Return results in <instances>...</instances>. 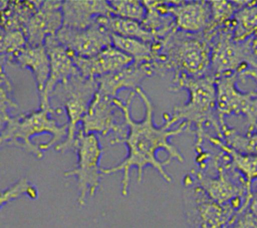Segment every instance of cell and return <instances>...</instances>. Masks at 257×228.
<instances>
[{"label":"cell","instance_id":"obj_1","mask_svg":"<svg viewBox=\"0 0 257 228\" xmlns=\"http://www.w3.org/2000/svg\"><path fill=\"white\" fill-rule=\"evenodd\" d=\"M113 102L122 112L127 131L123 137L112 139L110 144H124L127 148V155L119 164L110 168H102V174L122 172L120 192L123 197L130 193L131 170L134 168L138 171L139 184L143 180L144 169L148 166L156 169L166 182L171 183L172 177L165 167L174 159L183 163L185 158L170 142V139L184 133L193 135V129L186 123L179 124L176 129H171L166 122L162 127H157L154 123L153 102L141 87L132 90L125 101L115 97Z\"/></svg>","mask_w":257,"mask_h":228},{"label":"cell","instance_id":"obj_2","mask_svg":"<svg viewBox=\"0 0 257 228\" xmlns=\"http://www.w3.org/2000/svg\"><path fill=\"white\" fill-rule=\"evenodd\" d=\"M154 74L162 77L169 72L173 78L185 75L199 78L210 73L211 45L203 34H189L178 29L152 43Z\"/></svg>","mask_w":257,"mask_h":228},{"label":"cell","instance_id":"obj_3","mask_svg":"<svg viewBox=\"0 0 257 228\" xmlns=\"http://www.w3.org/2000/svg\"><path fill=\"white\" fill-rule=\"evenodd\" d=\"M180 89L188 90V101L175 106L172 113H164V122L171 127L177 123H186L191 128L194 126L193 131L196 137L194 148L198 152L202 150L206 127H212L217 138L222 139V127L217 112L216 77L208 74L199 78L185 75L173 78L170 90L178 91Z\"/></svg>","mask_w":257,"mask_h":228},{"label":"cell","instance_id":"obj_4","mask_svg":"<svg viewBox=\"0 0 257 228\" xmlns=\"http://www.w3.org/2000/svg\"><path fill=\"white\" fill-rule=\"evenodd\" d=\"M61 113L60 107L49 105L16 117L9 116L1 124L0 145L15 147L42 159L43 151L62 143L67 136V124L60 125L53 118Z\"/></svg>","mask_w":257,"mask_h":228},{"label":"cell","instance_id":"obj_5","mask_svg":"<svg viewBox=\"0 0 257 228\" xmlns=\"http://www.w3.org/2000/svg\"><path fill=\"white\" fill-rule=\"evenodd\" d=\"M98 90L96 78H89L80 73L72 76L66 83L56 87L52 95H56L63 104L67 116V136L62 143L54 147L55 151L65 153L73 150L78 124L87 113L89 106Z\"/></svg>","mask_w":257,"mask_h":228},{"label":"cell","instance_id":"obj_6","mask_svg":"<svg viewBox=\"0 0 257 228\" xmlns=\"http://www.w3.org/2000/svg\"><path fill=\"white\" fill-rule=\"evenodd\" d=\"M76 154V167L64 172V177H75L77 184V203L82 207L86 203L87 197H92L102 178V171L99 166L103 149L100 146L96 134H84L79 128L73 150Z\"/></svg>","mask_w":257,"mask_h":228},{"label":"cell","instance_id":"obj_7","mask_svg":"<svg viewBox=\"0 0 257 228\" xmlns=\"http://www.w3.org/2000/svg\"><path fill=\"white\" fill-rule=\"evenodd\" d=\"M183 201L190 228H228L238 213L232 206L213 201L189 173L183 178Z\"/></svg>","mask_w":257,"mask_h":228},{"label":"cell","instance_id":"obj_8","mask_svg":"<svg viewBox=\"0 0 257 228\" xmlns=\"http://www.w3.org/2000/svg\"><path fill=\"white\" fill-rule=\"evenodd\" d=\"M238 76L228 75L216 78L217 112L221 127L225 117L243 116L248 124V133L257 132V91H241L236 82Z\"/></svg>","mask_w":257,"mask_h":228},{"label":"cell","instance_id":"obj_9","mask_svg":"<svg viewBox=\"0 0 257 228\" xmlns=\"http://www.w3.org/2000/svg\"><path fill=\"white\" fill-rule=\"evenodd\" d=\"M56 38L70 52L79 57H92L112 46L111 32L96 21L84 29L62 26Z\"/></svg>","mask_w":257,"mask_h":228},{"label":"cell","instance_id":"obj_10","mask_svg":"<svg viewBox=\"0 0 257 228\" xmlns=\"http://www.w3.org/2000/svg\"><path fill=\"white\" fill-rule=\"evenodd\" d=\"M44 45L50 59V73L43 92L38 94L39 106L51 105L50 97L56 87L66 83L72 76L79 74L73 53L57 40L56 35L47 37Z\"/></svg>","mask_w":257,"mask_h":228},{"label":"cell","instance_id":"obj_11","mask_svg":"<svg viewBox=\"0 0 257 228\" xmlns=\"http://www.w3.org/2000/svg\"><path fill=\"white\" fill-rule=\"evenodd\" d=\"M161 8L175 19L178 30L189 34L204 33L211 21L210 2L194 1H160Z\"/></svg>","mask_w":257,"mask_h":228},{"label":"cell","instance_id":"obj_12","mask_svg":"<svg viewBox=\"0 0 257 228\" xmlns=\"http://www.w3.org/2000/svg\"><path fill=\"white\" fill-rule=\"evenodd\" d=\"M114 98L100 95L96 92L87 113L81 122V130L84 134H100L107 136L110 133L121 138L125 135L127 128L124 122L117 121V109L113 102Z\"/></svg>","mask_w":257,"mask_h":228},{"label":"cell","instance_id":"obj_13","mask_svg":"<svg viewBox=\"0 0 257 228\" xmlns=\"http://www.w3.org/2000/svg\"><path fill=\"white\" fill-rule=\"evenodd\" d=\"M62 25V1H42L24 31L28 44H44L46 38L49 36H55L61 29Z\"/></svg>","mask_w":257,"mask_h":228},{"label":"cell","instance_id":"obj_14","mask_svg":"<svg viewBox=\"0 0 257 228\" xmlns=\"http://www.w3.org/2000/svg\"><path fill=\"white\" fill-rule=\"evenodd\" d=\"M62 15L63 27L84 29L98 17L112 15V9L106 0H64Z\"/></svg>","mask_w":257,"mask_h":228},{"label":"cell","instance_id":"obj_15","mask_svg":"<svg viewBox=\"0 0 257 228\" xmlns=\"http://www.w3.org/2000/svg\"><path fill=\"white\" fill-rule=\"evenodd\" d=\"M153 74L154 72L150 63L137 64L133 62L132 64L115 72L97 77V93L100 95L115 98L117 97L116 95L119 90H136L138 87H141L140 84L146 77Z\"/></svg>","mask_w":257,"mask_h":228},{"label":"cell","instance_id":"obj_16","mask_svg":"<svg viewBox=\"0 0 257 228\" xmlns=\"http://www.w3.org/2000/svg\"><path fill=\"white\" fill-rule=\"evenodd\" d=\"M73 59L79 73L89 78H97L115 72L134 62L131 56L113 46L92 57H79L73 54Z\"/></svg>","mask_w":257,"mask_h":228},{"label":"cell","instance_id":"obj_17","mask_svg":"<svg viewBox=\"0 0 257 228\" xmlns=\"http://www.w3.org/2000/svg\"><path fill=\"white\" fill-rule=\"evenodd\" d=\"M7 64H14L21 68L30 69L36 82L38 94L43 92L50 73V59L44 44H27L14 54Z\"/></svg>","mask_w":257,"mask_h":228},{"label":"cell","instance_id":"obj_18","mask_svg":"<svg viewBox=\"0 0 257 228\" xmlns=\"http://www.w3.org/2000/svg\"><path fill=\"white\" fill-rule=\"evenodd\" d=\"M42 1H0L1 31H25V28Z\"/></svg>","mask_w":257,"mask_h":228},{"label":"cell","instance_id":"obj_19","mask_svg":"<svg viewBox=\"0 0 257 228\" xmlns=\"http://www.w3.org/2000/svg\"><path fill=\"white\" fill-rule=\"evenodd\" d=\"M205 139H207L215 147H218L228 156L229 166L244 178L247 188L251 190L252 182L257 180V156L239 153L228 147L221 139L217 137L208 136L206 134Z\"/></svg>","mask_w":257,"mask_h":228},{"label":"cell","instance_id":"obj_20","mask_svg":"<svg viewBox=\"0 0 257 228\" xmlns=\"http://www.w3.org/2000/svg\"><path fill=\"white\" fill-rule=\"evenodd\" d=\"M226 25L234 40L243 42L253 39L257 34V0L246 1Z\"/></svg>","mask_w":257,"mask_h":228},{"label":"cell","instance_id":"obj_21","mask_svg":"<svg viewBox=\"0 0 257 228\" xmlns=\"http://www.w3.org/2000/svg\"><path fill=\"white\" fill-rule=\"evenodd\" d=\"M143 3L147 9V14L142 25L155 36L156 40L166 37L177 29L174 17L161 8L160 1L145 0Z\"/></svg>","mask_w":257,"mask_h":228},{"label":"cell","instance_id":"obj_22","mask_svg":"<svg viewBox=\"0 0 257 228\" xmlns=\"http://www.w3.org/2000/svg\"><path fill=\"white\" fill-rule=\"evenodd\" d=\"M96 22L105 27L111 33L119 36L136 38L148 43H153L156 40L155 36L148 30H146L143 27L142 23L138 21L109 15L98 17L96 19Z\"/></svg>","mask_w":257,"mask_h":228},{"label":"cell","instance_id":"obj_23","mask_svg":"<svg viewBox=\"0 0 257 228\" xmlns=\"http://www.w3.org/2000/svg\"><path fill=\"white\" fill-rule=\"evenodd\" d=\"M112 46L131 56L135 63L146 64L153 59L152 43H148L136 38L123 37L111 33Z\"/></svg>","mask_w":257,"mask_h":228},{"label":"cell","instance_id":"obj_24","mask_svg":"<svg viewBox=\"0 0 257 228\" xmlns=\"http://www.w3.org/2000/svg\"><path fill=\"white\" fill-rule=\"evenodd\" d=\"M211 7V21L208 29L203 34H209L224 26L230 21L235 13L246 3V1L213 0L209 1Z\"/></svg>","mask_w":257,"mask_h":228},{"label":"cell","instance_id":"obj_25","mask_svg":"<svg viewBox=\"0 0 257 228\" xmlns=\"http://www.w3.org/2000/svg\"><path fill=\"white\" fill-rule=\"evenodd\" d=\"M221 140L228 147L239 153L257 156V132L242 135L235 129L229 128L227 125H225L222 128Z\"/></svg>","mask_w":257,"mask_h":228},{"label":"cell","instance_id":"obj_26","mask_svg":"<svg viewBox=\"0 0 257 228\" xmlns=\"http://www.w3.org/2000/svg\"><path fill=\"white\" fill-rule=\"evenodd\" d=\"M28 44L26 35L23 31H1L0 36V58L1 67L11 59V57Z\"/></svg>","mask_w":257,"mask_h":228},{"label":"cell","instance_id":"obj_27","mask_svg":"<svg viewBox=\"0 0 257 228\" xmlns=\"http://www.w3.org/2000/svg\"><path fill=\"white\" fill-rule=\"evenodd\" d=\"M112 9V15L124 19L141 22L145 19L147 9L143 1L139 0H110L108 1Z\"/></svg>","mask_w":257,"mask_h":228},{"label":"cell","instance_id":"obj_28","mask_svg":"<svg viewBox=\"0 0 257 228\" xmlns=\"http://www.w3.org/2000/svg\"><path fill=\"white\" fill-rule=\"evenodd\" d=\"M24 195L32 200H35L38 197L37 189L27 180V178L20 179L18 182L2 191L0 198V208L2 209L6 204L19 199Z\"/></svg>","mask_w":257,"mask_h":228},{"label":"cell","instance_id":"obj_29","mask_svg":"<svg viewBox=\"0 0 257 228\" xmlns=\"http://www.w3.org/2000/svg\"><path fill=\"white\" fill-rule=\"evenodd\" d=\"M18 104L12 97V83L9 76L5 73L4 67H1L0 73V120L1 124L10 116L9 108H17Z\"/></svg>","mask_w":257,"mask_h":228},{"label":"cell","instance_id":"obj_30","mask_svg":"<svg viewBox=\"0 0 257 228\" xmlns=\"http://www.w3.org/2000/svg\"><path fill=\"white\" fill-rule=\"evenodd\" d=\"M228 228H257V218L245 209L236 214Z\"/></svg>","mask_w":257,"mask_h":228},{"label":"cell","instance_id":"obj_31","mask_svg":"<svg viewBox=\"0 0 257 228\" xmlns=\"http://www.w3.org/2000/svg\"><path fill=\"white\" fill-rule=\"evenodd\" d=\"M247 210L257 218V194L255 195H252L251 199H250V202H249V205L247 207Z\"/></svg>","mask_w":257,"mask_h":228},{"label":"cell","instance_id":"obj_32","mask_svg":"<svg viewBox=\"0 0 257 228\" xmlns=\"http://www.w3.org/2000/svg\"><path fill=\"white\" fill-rule=\"evenodd\" d=\"M252 47H253V49H257V34H256V36L252 39Z\"/></svg>","mask_w":257,"mask_h":228},{"label":"cell","instance_id":"obj_33","mask_svg":"<svg viewBox=\"0 0 257 228\" xmlns=\"http://www.w3.org/2000/svg\"><path fill=\"white\" fill-rule=\"evenodd\" d=\"M254 50V53L257 55V49H253Z\"/></svg>","mask_w":257,"mask_h":228}]
</instances>
